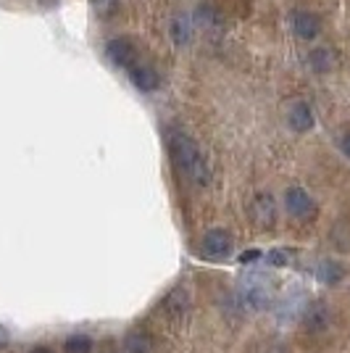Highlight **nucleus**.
I'll return each instance as SVG.
<instances>
[{
  "label": "nucleus",
  "instance_id": "1",
  "mask_svg": "<svg viewBox=\"0 0 350 353\" xmlns=\"http://www.w3.org/2000/svg\"><path fill=\"white\" fill-rule=\"evenodd\" d=\"M169 156H172V163L174 169L182 176H187L190 182L205 188L211 182V169H208V161L200 153L198 143L192 140L190 134L185 132H172L169 134Z\"/></svg>",
  "mask_w": 350,
  "mask_h": 353
},
{
  "label": "nucleus",
  "instance_id": "2",
  "mask_svg": "<svg viewBox=\"0 0 350 353\" xmlns=\"http://www.w3.org/2000/svg\"><path fill=\"white\" fill-rule=\"evenodd\" d=\"M234 248V240L227 230H208L200 243V256L208 261H221L227 259Z\"/></svg>",
  "mask_w": 350,
  "mask_h": 353
},
{
  "label": "nucleus",
  "instance_id": "3",
  "mask_svg": "<svg viewBox=\"0 0 350 353\" xmlns=\"http://www.w3.org/2000/svg\"><path fill=\"white\" fill-rule=\"evenodd\" d=\"M105 56L114 61L119 69H124V72H130L132 66L140 63V50H137V45L132 43L130 37H114V40H108L105 43Z\"/></svg>",
  "mask_w": 350,
  "mask_h": 353
},
{
  "label": "nucleus",
  "instance_id": "4",
  "mask_svg": "<svg viewBox=\"0 0 350 353\" xmlns=\"http://www.w3.org/2000/svg\"><path fill=\"white\" fill-rule=\"evenodd\" d=\"M285 206H287L290 216H295V219H308V216L316 214V203L303 188H290L285 192Z\"/></svg>",
  "mask_w": 350,
  "mask_h": 353
},
{
  "label": "nucleus",
  "instance_id": "5",
  "mask_svg": "<svg viewBox=\"0 0 350 353\" xmlns=\"http://www.w3.org/2000/svg\"><path fill=\"white\" fill-rule=\"evenodd\" d=\"M287 124H290L292 132H311L313 124H316V117H313V108L306 103V101H298V103L290 105L287 111Z\"/></svg>",
  "mask_w": 350,
  "mask_h": 353
},
{
  "label": "nucleus",
  "instance_id": "6",
  "mask_svg": "<svg viewBox=\"0 0 350 353\" xmlns=\"http://www.w3.org/2000/svg\"><path fill=\"white\" fill-rule=\"evenodd\" d=\"M127 74H130V82L140 90V92H153V90H158V85H161L158 72H156L150 63H143V61H140L137 66H132Z\"/></svg>",
  "mask_w": 350,
  "mask_h": 353
},
{
  "label": "nucleus",
  "instance_id": "7",
  "mask_svg": "<svg viewBox=\"0 0 350 353\" xmlns=\"http://www.w3.org/2000/svg\"><path fill=\"white\" fill-rule=\"evenodd\" d=\"M292 32L300 37V40H313L319 37L321 32V19L311 11H295L292 14Z\"/></svg>",
  "mask_w": 350,
  "mask_h": 353
},
{
  "label": "nucleus",
  "instance_id": "8",
  "mask_svg": "<svg viewBox=\"0 0 350 353\" xmlns=\"http://www.w3.org/2000/svg\"><path fill=\"white\" fill-rule=\"evenodd\" d=\"M303 324L308 332H324L329 327V309L327 303H308L303 309Z\"/></svg>",
  "mask_w": 350,
  "mask_h": 353
},
{
  "label": "nucleus",
  "instance_id": "9",
  "mask_svg": "<svg viewBox=\"0 0 350 353\" xmlns=\"http://www.w3.org/2000/svg\"><path fill=\"white\" fill-rule=\"evenodd\" d=\"M169 34L176 48H187L192 40V19L187 14H174L169 21Z\"/></svg>",
  "mask_w": 350,
  "mask_h": 353
},
{
  "label": "nucleus",
  "instance_id": "10",
  "mask_svg": "<svg viewBox=\"0 0 350 353\" xmlns=\"http://www.w3.org/2000/svg\"><path fill=\"white\" fill-rule=\"evenodd\" d=\"M316 277L324 285H340V282L345 280V266L340 264V261H332V259H324L316 266Z\"/></svg>",
  "mask_w": 350,
  "mask_h": 353
},
{
  "label": "nucleus",
  "instance_id": "11",
  "mask_svg": "<svg viewBox=\"0 0 350 353\" xmlns=\"http://www.w3.org/2000/svg\"><path fill=\"white\" fill-rule=\"evenodd\" d=\"M253 216H256V221L263 224V227L271 224V221H274V198L266 195V192L256 195V198H253Z\"/></svg>",
  "mask_w": 350,
  "mask_h": 353
},
{
  "label": "nucleus",
  "instance_id": "12",
  "mask_svg": "<svg viewBox=\"0 0 350 353\" xmlns=\"http://www.w3.org/2000/svg\"><path fill=\"white\" fill-rule=\"evenodd\" d=\"M187 306H190V298H187V293L185 290H172L169 293V298L163 301V311L166 314H172V316H182V314H187Z\"/></svg>",
  "mask_w": 350,
  "mask_h": 353
},
{
  "label": "nucleus",
  "instance_id": "13",
  "mask_svg": "<svg viewBox=\"0 0 350 353\" xmlns=\"http://www.w3.org/2000/svg\"><path fill=\"white\" fill-rule=\"evenodd\" d=\"M308 63H311V69H313L316 74L332 72V66H335L332 50H329V48H316V50H311V56H308Z\"/></svg>",
  "mask_w": 350,
  "mask_h": 353
},
{
  "label": "nucleus",
  "instance_id": "14",
  "mask_svg": "<svg viewBox=\"0 0 350 353\" xmlns=\"http://www.w3.org/2000/svg\"><path fill=\"white\" fill-rule=\"evenodd\" d=\"M127 353H153V338L147 332H130L127 335V343H124Z\"/></svg>",
  "mask_w": 350,
  "mask_h": 353
},
{
  "label": "nucleus",
  "instance_id": "15",
  "mask_svg": "<svg viewBox=\"0 0 350 353\" xmlns=\"http://www.w3.org/2000/svg\"><path fill=\"white\" fill-rule=\"evenodd\" d=\"M195 21L203 27V30H221V16L211 8V6H200L195 11Z\"/></svg>",
  "mask_w": 350,
  "mask_h": 353
},
{
  "label": "nucleus",
  "instance_id": "16",
  "mask_svg": "<svg viewBox=\"0 0 350 353\" xmlns=\"http://www.w3.org/2000/svg\"><path fill=\"white\" fill-rule=\"evenodd\" d=\"M63 351L66 353H92V340L88 335H72L63 343Z\"/></svg>",
  "mask_w": 350,
  "mask_h": 353
},
{
  "label": "nucleus",
  "instance_id": "17",
  "mask_svg": "<svg viewBox=\"0 0 350 353\" xmlns=\"http://www.w3.org/2000/svg\"><path fill=\"white\" fill-rule=\"evenodd\" d=\"M266 261H269L271 266H277V269H282V266H287V261H290V253L282 248H274V250H269Z\"/></svg>",
  "mask_w": 350,
  "mask_h": 353
},
{
  "label": "nucleus",
  "instance_id": "18",
  "mask_svg": "<svg viewBox=\"0 0 350 353\" xmlns=\"http://www.w3.org/2000/svg\"><path fill=\"white\" fill-rule=\"evenodd\" d=\"M261 259V250H245L243 256H240V264H256Z\"/></svg>",
  "mask_w": 350,
  "mask_h": 353
},
{
  "label": "nucleus",
  "instance_id": "19",
  "mask_svg": "<svg viewBox=\"0 0 350 353\" xmlns=\"http://www.w3.org/2000/svg\"><path fill=\"white\" fill-rule=\"evenodd\" d=\"M340 150H342V156H345V159H350V132L340 140Z\"/></svg>",
  "mask_w": 350,
  "mask_h": 353
},
{
  "label": "nucleus",
  "instance_id": "20",
  "mask_svg": "<svg viewBox=\"0 0 350 353\" xmlns=\"http://www.w3.org/2000/svg\"><path fill=\"white\" fill-rule=\"evenodd\" d=\"M3 343H8V332L0 327V345H3Z\"/></svg>",
  "mask_w": 350,
  "mask_h": 353
},
{
  "label": "nucleus",
  "instance_id": "21",
  "mask_svg": "<svg viewBox=\"0 0 350 353\" xmlns=\"http://www.w3.org/2000/svg\"><path fill=\"white\" fill-rule=\"evenodd\" d=\"M32 353H53V351H50V348H34Z\"/></svg>",
  "mask_w": 350,
  "mask_h": 353
}]
</instances>
